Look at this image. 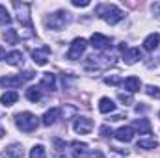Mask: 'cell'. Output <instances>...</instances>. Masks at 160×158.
<instances>
[{
	"mask_svg": "<svg viewBox=\"0 0 160 158\" xmlns=\"http://www.w3.org/2000/svg\"><path fill=\"white\" fill-rule=\"evenodd\" d=\"M110 134H112V128L108 125H102L101 126V136H110Z\"/></svg>",
	"mask_w": 160,
	"mask_h": 158,
	"instance_id": "33",
	"label": "cell"
},
{
	"mask_svg": "<svg viewBox=\"0 0 160 158\" xmlns=\"http://www.w3.org/2000/svg\"><path fill=\"white\" fill-rule=\"evenodd\" d=\"M34 77H36V73H34V71H24L22 75H19V78L22 80V82H26V80H32Z\"/></svg>",
	"mask_w": 160,
	"mask_h": 158,
	"instance_id": "30",
	"label": "cell"
},
{
	"mask_svg": "<svg viewBox=\"0 0 160 158\" xmlns=\"http://www.w3.org/2000/svg\"><path fill=\"white\" fill-rule=\"evenodd\" d=\"M0 24H2V26L11 24V15H9V11L6 9V6H0Z\"/></svg>",
	"mask_w": 160,
	"mask_h": 158,
	"instance_id": "26",
	"label": "cell"
},
{
	"mask_svg": "<svg viewBox=\"0 0 160 158\" xmlns=\"http://www.w3.org/2000/svg\"><path fill=\"white\" fill-rule=\"evenodd\" d=\"M4 156L6 158H22L24 156V149H22L21 143H11L9 147H6Z\"/></svg>",
	"mask_w": 160,
	"mask_h": 158,
	"instance_id": "14",
	"label": "cell"
},
{
	"mask_svg": "<svg viewBox=\"0 0 160 158\" xmlns=\"http://www.w3.org/2000/svg\"><path fill=\"white\" fill-rule=\"evenodd\" d=\"M69 13L67 11H63V9H60V11H56V13H52V15H48L47 19H45V24H47V28L48 30H63V26L67 24V21H69V17H67Z\"/></svg>",
	"mask_w": 160,
	"mask_h": 158,
	"instance_id": "3",
	"label": "cell"
},
{
	"mask_svg": "<svg viewBox=\"0 0 160 158\" xmlns=\"http://www.w3.org/2000/svg\"><path fill=\"white\" fill-rule=\"evenodd\" d=\"M4 58H6V50L0 47V60H4Z\"/></svg>",
	"mask_w": 160,
	"mask_h": 158,
	"instance_id": "34",
	"label": "cell"
},
{
	"mask_svg": "<svg viewBox=\"0 0 160 158\" xmlns=\"http://www.w3.org/2000/svg\"><path fill=\"white\" fill-rule=\"evenodd\" d=\"M118 99H119L123 104H132V95L130 93H119Z\"/></svg>",
	"mask_w": 160,
	"mask_h": 158,
	"instance_id": "28",
	"label": "cell"
},
{
	"mask_svg": "<svg viewBox=\"0 0 160 158\" xmlns=\"http://www.w3.org/2000/svg\"><path fill=\"white\" fill-rule=\"evenodd\" d=\"M30 158H47V151L43 145H34L30 151Z\"/></svg>",
	"mask_w": 160,
	"mask_h": 158,
	"instance_id": "25",
	"label": "cell"
},
{
	"mask_svg": "<svg viewBox=\"0 0 160 158\" xmlns=\"http://www.w3.org/2000/svg\"><path fill=\"white\" fill-rule=\"evenodd\" d=\"M145 93L153 99H160V87H157V86H151V84L145 86Z\"/></svg>",
	"mask_w": 160,
	"mask_h": 158,
	"instance_id": "27",
	"label": "cell"
},
{
	"mask_svg": "<svg viewBox=\"0 0 160 158\" xmlns=\"http://www.w3.org/2000/svg\"><path fill=\"white\" fill-rule=\"evenodd\" d=\"M60 116H62V110H60V108H50V110L45 112V116H43V119H41V123H43L45 126H50V125H54V123L60 119Z\"/></svg>",
	"mask_w": 160,
	"mask_h": 158,
	"instance_id": "10",
	"label": "cell"
},
{
	"mask_svg": "<svg viewBox=\"0 0 160 158\" xmlns=\"http://www.w3.org/2000/svg\"><path fill=\"white\" fill-rule=\"evenodd\" d=\"M114 136H116V140H118V141L128 143V141H132V138H134V130H132V126H121Z\"/></svg>",
	"mask_w": 160,
	"mask_h": 158,
	"instance_id": "13",
	"label": "cell"
},
{
	"mask_svg": "<svg viewBox=\"0 0 160 158\" xmlns=\"http://www.w3.org/2000/svg\"><path fill=\"white\" fill-rule=\"evenodd\" d=\"M6 62L9 63V65H13V67H21L22 65V52H19V50H11L8 56H6Z\"/></svg>",
	"mask_w": 160,
	"mask_h": 158,
	"instance_id": "18",
	"label": "cell"
},
{
	"mask_svg": "<svg viewBox=\"0 0 160 158\" xmlns=\"http://www.w3.org/2000/svg\"><path fill=\"white\" fill-rule=\"evenodd\" d=\"M48 56H50V47H47V45H41L36 50H32V58L38 65H47Z\"/></svg>",
	"mask_w": 160,
	"mask_h": 158,
	"instance_id": "7",
	"label": "cell"
},
{
	"mask_svg": "<svg viewBox=\"0 0 160 158\" xmlns=\"http://www.w3.org/2000/svg\"><path fill=\"white\" fill-rule=\"evenodd\" d=\"M39 87L41 89H47V91H54L56 89V77L52 73H45L43 78H41Z\"/></svg>",
	"mask_w": 160,
	"mask_h": 158,
	"instance_id": "16",
	"label": "cell"
},
{
	"mask_svg": "<svg viewBox=\"0 0 160 158\" xmlns=\"http://www.w3.org/2000/svg\"><path fill=\"white\" fill-rule=\"evenodd\" d=\"M17 99H19V93L13 91V89H9V91H6V93L0 97V102H2L4 106H11V104L17 102Z\"/></svg>",
	"mask_w": 160,
	"mask_h": 158,
	"instance_id": "22",
	"label": "cell"
},
{
	"mask_svg": "<svg viewBox=\"0 0 160 158\" xmlns=\"http://www.w3.org/2000/svg\"><path fill=\"white\" fill-rule=\"evenodd\" d=\"M15 125L22 132H34L39 126V117H36L32 112H21L15 116Z\"/></svg>",
	"mask_w": 160,
	"mask_h": 158,
	"instance_id": "2",
	"label": "cell"
},
{
	"mask_svg": "<svg viewBox=\"0 0 160 158\" xmlns=\"http://www.w3.org/2000/svg\"><path fill=\"white\" fill-rule=\"evenodd\" d=\"M4 39L6 43H9V45H15L17 41H19V34H17V30H13V28H8V30H4Z\"/></svg>",
	"mask_w": 160,
	"mask_h": 158,
	"instance_id": "24",
	"label": "cell"
},
{
	"mask_svg": "<svg viewBox=\"0 0 160 158\" xmlns=\"http://www.w3.org/2000/svg\"><path fill=\"white\" fill-rule=\"evenodd\" d=\"M13 7L17 9V19L22 26L32 28V17H30V6L26 2H13Z\"/></svg>",
	"mask_w": 160,
	"mask_h": 158,
	"instance_id": "4",
	"label": "cell"
},
{
	"mask_svg": "<svg viewBox=\"0 0 160 158\" xmlns=\"http://www.w3.org/2000/svg\"><path fill=\"white\" fill-rule=\"evenodd\" d=\"M136 112L140 114V112H145V106H136Z\"/></svg>",
	"mask_w": 160,
	"mask_h": 158,
	"instance_id": "35",
	"label": "cell"
},
{
	"mask_svg": "<svg viewBox=\"0 0 160 158\" xmlns=\"http://www.w3.org/2000/svg\"><path fill=\"white\" fill-rule=\"evenodd\" d=\"M158 147V141L155 140V138H151V136H145V138H140L138 140V149H147V151H151V149H157Z\"/></svg>",
	"mask_w": 160,
	"mask_h": 158,
	"instance_id": "19",
	"label": "cell"
},
{
	"mask_svg": "<svg viewBox=\"0 0 160 158\" xmlns=\"http://www.w3.org/2000/svg\"><path fill=\"white\" fill-rule=\"evenodd\" d=\"M89 41H91V47L97 48V50H104V48H108L112 45V39L106 37V36H102V34H93Z\"/></svg>",
	"mask_w": 160,
	"mask_h": 158,
	"instance_id": "9",
	"label": "cell"
},
{
	"mask_svg": "<svg viewBox=\"0 0 160 158\" xmlns=\"http://www.w3.org/2000/svg\"><path fill=\"white\" fill-rule=\"evenodd\" d=\"M160 45V34L157 32H153V34H149L145 39H143V48L147 50V52H153V50H157Z\"/></svg>",
	"mask_w": 160,
	"mask_h": 158,
	"instance_id": "11",
	"label": "cell"
},
{
	"mask_svg": "<svg viewBox=\"0 0 160 158\" xmlns=\"http://www.w3.org/2000/svg\"><path fill=\"white\" fill-rule=\"evenodd\" d=\"M73 128H75L77 134H89V132L93 130V121L89 117H77Z\"/></svg>",
	"mask_w": 160,
	"mask_h": 158,
	"instance_id": "8",
	"label": "cell"
},
{
	"mask_svg": "<svg viewBox=\"0 0 160 158\" xmlns=\"http://www.w3.org/2000/svg\"><path fill=\"white\" fill-rule=\"evenodd\" d=\"M71 4L75 7H86V6H89V0H73Z\"/></svg>",
	"mask_w": 160,
	"mask_h": 158,
	"instance_id": "32",
	"label": "cell"
},
{
	"mask_svg": "<svg viewBox=\"0 0 160 158\" xmlns=\"http://www.w3.org/2000/svg\"><path fill=\"white\" fill-rule=\"evenodd\" d=\"M114 110H116V104H114L112 99L102 97V99L99 101V112H101V114H110V112H114Z\"/></svg>",
	"mask_w": 160,
	"mask_h": 158,
	"instance_id": "21",
	"label": "cell"
},
{
	"mask_svg": "<svg viewBox=\"0 0 160 158\" xmlns=\"http://www.w3.org/2000/svg\"><path fill=\"white\" fill-rule=\"evenodd\" d=\"M0 84L4 86V87H8V89H15V87H19V86H22L24 82L19 78V77H4V78L0 80Z\"/></svg>",
	"mask_w": 160,
	"mask_h": 158,
	"instance_id": "20",
	"label": "cell"
},
{
	"mask_svg": "<svg viewBox=\"0 0 160 158\" xmlns=\"http://www.w3.org/2000/svg\"><path fill=\"white\" fill-rule=\"evenodd\" d=\"M123 86H125V89H127L128 93H136V91H140L142 82H140L138 77H128V78L123 82Z\"/></svg>",
	"mask_w": 160,
	"mask_h": 158,
	"instance_id": "17",
	"label": "cell"
},
{
	"mask_svg": "<svg viewBox=\"0 0 160 158\" xmlns=\"http://www.w3.org/2000/svg\"><path fill=\"white\" fill-rule=\"evenodd\" d=\"M4 136V128H2V125H0V138Z\"/></svg>",
	"mask_w": 160,
	"mask_h": 158,
	"instance_id": "36",
	"label": "cell"
},
{
	"mask_svg": "<svg viewBox=\"0 0 160 158\" xmlns=\"http://www.w3.org/2000/svg\"><path fill=\"white\" fill-rule=\"evenodd\" d=\"M86 47H88V41L82 39V37H77V39L71 43L69 50H67V60H71V62H77V60H80V56L84 54Z\"/></svg>",
	"mask_w": 160,
	"mask_h": 158,
	"instance_id": "5",
	"label": "cell"
},
{
	"mask_svg": "<svg viewBox=\"0 0 160 158\" xmlns=\"http://www.w3.org/2000/svg\"><path fill=\"white\" fill-rule=\"evenodd\" d=\"M104 84H108V86H118V84H121V78L116 77V75H114V77H106V78H104Z\"/></svg>",
	"mask_w": 160,
	"mask_h": 158,
	"instance_id": "29",
	"label": "cell"
},
{
	"mask_svg": "<svg viewBox=\"0 0 160 158\" xmlns=\"http://www.w3.org/2000/svg\"><path fill=\"white\" fill-rule=\"evenodd\" d=\"M151 11H153V15H155V17H158V19H160V2L151 4Z\"/></svg>",
	"mask_w": 160,
	"mask_h": 158,
	"instance_id": "31",
	"label": "cell"
},
{
	"mask_svg": "<svg viewBox=\"0 0 160 158\" xmlns=\"http://www.w3.org/2000/svg\"><path fill=\"white\" fill-rule=\"evenodd\" d=\"M26 99H28L30 102H39L41 101V87H36V86L28 87V89H26Z\"/></svg>",
	"mask_w": 160,
	"mask_h": 158,
	"instance_id": "23",
	"label": "cell"
},
{
	"mask_svg": "<svg viewBox=\"0 0 160 158\" xmlns=\"http://www.w3.org/2000/svg\"><path fill=\"white\" fill-rule=\"evenodd\" d=\"M71 153H73V156L75 158H88L89 156V147L86 145V143H80V141H73L71 143Z\"/></svg>",
	"mask_w": 160,
	"mask_h": 158,
	"instance_id": "12",
	"label": "cell"
},
{
	"mask_svg": "<svg viewBox=\"0 0 160 158\" xmlns=\"http://www.w3.org/2000/svg\"><path fill=\"white\" fill-rule=\"evenodd\" d=\"M132 130H136L140 134H151V123H149V119H145V117L136 119L132 123Z\"/></svg>",
	"mask_w": 160,
	"mask_h": 158,
	"instance_id": "15",
	"label": "cell"
},
{
	"mask_svg": "<svg viewBox=\"0 0 160 158\" xmlns=\"http://www.w3.org/2000/svg\"><path fill=\"white\" fill-rule=\"evenodd\" d=\"M95 13L102 21H106L108 24H118L119 21H123V17H125V13L121 11L116 4H101V6L95 7Z\"/></svg>",
	"mask_w": 160,
	"mask_h": 158,
	"instance_id": "1",
	"label": "cell"
},
{
	"mask_svg": "<svg viewBox=\"0 0 160 158\" xmlns=\"http://www.w3.org/2000/svg\"><path fill=\"white\" fill-rule=\"evenodd\" d=\"M119 50L123 52V60H125V63H128V65H132V63H136L138 60H142V52H140V48H128V47H125V43L119 47Z\"/></svg>",
	"mask_w": 160,
	"mask_h": 158,
	"instance_id": "6",
	"label": "cell"
}]
</instances>
